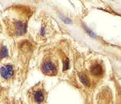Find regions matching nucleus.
Here are the masks:
<instances>
[{"label": "nucleus", "mask_w": 121, "mask_h": 104, "mask_svg": "<svg viewBox=\"0 0 121 104\" xmlns=\"http://www.w3.org/2000/svg\"><path fill=\"white\" fill-rule=\"evenodd\" d=\"M0 75L5 80L10 79L14 75V68L10 64H5L0 68Z\"/></svg>", "instance_id": "1"}, {"label": "nucleus", "mask_w": 121, "mask_h": 104, "mask_svg": "<svg viewBox=\"0 0 121 104\" xmlns=\"http://www.w3.org/2000/svg\"><path fill=\"white\" fill-rule=\"evenodd\" d=\"M43 72L47 75H54L56 73V67L54 63L52 61L48 60L46 61L42 65Z\"/></svg>", "instance_id": "2"}, {"label": "nucleus", "mask_w": 121, "mask_h": 104, "mask_svg": "<svg viewBox=\"0 0 121 104\" xmlns=\"http://www.w3.org/2000/svg\"><path fill=\"white\" fill-rule=\"evenodd\" d=\"M90 73L92 75L95 76V77H100L103 75V73H104L103 68L100 64H98V63L93 64L90 68Z\"/></svg>", "instance_id": "3"}, {"label": "nucleus", "mask_w": 121, "mask_h": 104, "mask_svg": "<svg viewBox=\"0 0 121 104\" xmlns=\"http://www.w3.org/2000/svg\"><path fill=\"white\" fill-rule=\"evenodd\" d=\"M16 33L18 35H24L26 31V24L25 23L18 21L15 23Z\"/></svg>", "instance_id": "4"}, {"label": "nucleus", "mask_w": 121, "mask_h": 104, "mask_svg": "<svg viewBox=\"0 0 121 104\" xmlns=\"http://www.w3.org/2000/svg\"><path fill=\"white\" fill-rule=\"evenodd\" d=\"M33 97L35 101L37 103H41L44 100V94L40 89H38V90H36L34 93Z\"/></svg>", "instance_id": "5"}, {"label": "nucleus", "mask_w": 121, "mask_h": 104, "mask_svg": "<svg viewBox=\"0 0 121 104\" xmlns=\"http://www.w3.org/2000/svg\"><path fill=\"white\" fill-rule=\"evenodd\" d=\"M79 79L80 81L82 84L85 86V87H90V79L88 78L87 76L84 74V73H80L79 74Z\"/></svg>", "instance_id": "6"}, {"label": "nucleus", "mask_w": 121, "mask_h": 104, "mask_svg": "<svg viewBox=\"0 0 121 104\" xmlns=\"http://www.w3.org/2000/svg\"><path fill=\"white\" fill-rule=\"evenodd\" d=\"M8 56V50L6 47L3 46L1 48V50H0V59L4 58Z\"/></svg>", "instance_id": "7"}, {"label": "nucleus", "mask_w": 121, "mask_h": 104, "mask_svg": "<svg viewBox=\"0 0 121 104\" xmlns=\"http://www.w3.org/2000/svg\"><path fill=\"white\" fill-rule=\"evenodd\" d=\"M69 68V60L68 59H66L65 61H64V63H63V69L64 70H67Z\"/></svg>", "instance_id": "8"}, {"label": "nucleus", "mask_w": 121, "mask_h": 104, "mask_svg": "<svg viewBox=\"0 0 121 104\" xmlns=\"http://www.w3.org/2000/svg\"><path fill=\"white\" fill-rule=\"evenodd\" d=\"M84 29H85V30H86L87 31V32L90 34V35L91 36V37H95V34L93 33H92L90 29H87V27H84Z\"/></svg>", "instance_id": "9"}, {"label": "nucleus", "mask_w": 121, "mask_h": 104, "mask_svg": "<svg viewBox=\"0 0 121 104\" xmlns=\"http://www.w3.org/2000/svg\"><path fill=\"white\" fill-rule=\"evenodd\" d=\"M61 18L64 20V21H65L66 23H70V20H69V19H68L67 18H65V17H64V16H62V15H61Z\"/></svg>", "instance_id": "10"}]
</instances>
